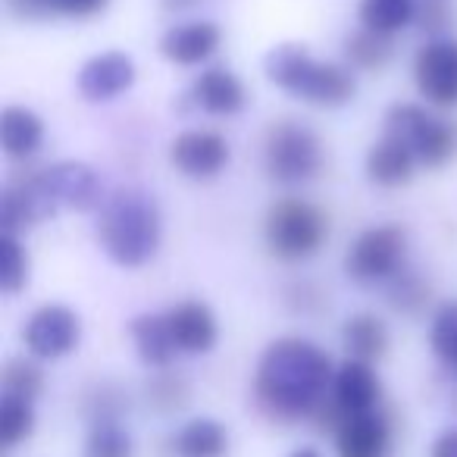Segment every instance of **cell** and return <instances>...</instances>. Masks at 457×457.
Segmentation results:
<instances>
[{
  "label": "cell",
  "mask_w": 457,
  "mask_h": 457,
  "mask_svg": "<svg viewBox=\"0 0 457 457\" xmlns=\"http://www.w3.org/2000/svg\"><path fill=\"white\" fill-rule=\"evenodd\" d=\"M126 411V395L110 382H101L88 392L85 398V413L91 417V423H107V420H120V413Z\"/></svg>",
  "instance_id": "cell-33"
},
{
  "label": "cell",
  "mask_w": 457,
  "mask_h": 457,
  "mask_svg": "<svg viewBox=\"0 0 457 457\" xmlns=\"http://www.w3.org/2000/svg\"><path fill=\"white\" fill-rule=\"evenodd\" d=\"M413 82L429 107H457V38H432L413 57Z\"/></svg>",
  "instance_id": "cell-8"
},
{
  "label": "cell",
  "mask_w": 457,
  "mask_h": 457,
  "mask_svg": "<svg viewBox=\"0 0 457 457\" xmlns=\"http://www.w3.org/2000/svg\"><path fill=\"white\" fill-rule=\"evenodd\" d=\"M0 141L10 160H29L45 145V120L29 107H7L0 113Z\"/></svg>",
  "instance_id": "cell-21"
},
{
  "label": "cell",
  "mask_w": 457,
  "mask_h": 457,
  "mask_svg": "<svg viewBox=\"0 0 457 457\" xmlns=\"http://www.w3.org/2000/svg\"><path fill=\"white\" fill-rule=\"evenodd\" d=\"M135 60L122 51H107L91 57L88 63L79 70V91L85 101L104 104L116 101L120 95H126L135 85Z\"/></svg>",
  "instance_id": "cell-13"
},
{
  "label": "cell",
  "mask_w": 457,
  "mask_h": 457,
  "mask_svg": "<svg viewBox=\"0 0 457 457\" xmlns=\"http://www.w3.org/2000/svg\"><path fill=\"white\" fill-rule=\"evenodd\" d=\"M407 254V232L395 222L363 228L345 254V276L357 286H379L401 273Z\"/></svg>",
  "instance_id": "cell-7"
},
{
  "label": "cell",
  "mask_w": 457,
  "mask_h": 457,
  "mask_svg": "<svg viewBox=\"0 0 457 457\" xmlns=\"http://www.w3.org/2000/svg\"><path fill=\"white\" fill-rule=\"evenodd\" d=\"M417 20L413 0H361V26L379 35H398Z\"/></svg>",
  "instance_id": "cell-24"
},
{
  "label": "cell",
  "mask_w": 457,
  "mask_h": 457,
  "mask_svg": "<svg viewBox=\"0 0 457 457\" xmlns=\"http://www.w3.org/2000/svg\"><path fill=\"white\" fill-rule=\"evenodd\" d=\"M429 348L445 370L457 373V301H445L432 313L429 323Z\"/></svg>",
  "instance_id": "cell-26"
},
{
  "label": "cell",
  "mask_w": 457,
  "mask_h": 457,
  "mask_svg": "<svg viewBox=\"0 0 457 457\" xmlns=\"http://www.w3.org/2000/svg\"><path fill=\"white\" fill-rule=\"evenodd\" d=\"M342 345L351 361L376 363L388 351V329L376 313H354L342 326Z\"/></svg>",
  "instance_id": "cell-23"
},
{
  "label": "cell",
  "mask_w": 457,
  "mask_h": 457,
  "mask_svg": "<svg viewBox=\"0 0 457 457\" xmlns=\"http://www.w3.org/2000/svg\"><path fill=\"white\" fill-rule=\"evenodd\" d=\"M222 32L216 22H185V26H172L160 38V54L176 66H201L220 51Z\"/></svg>",
  "instance_id": "cell-17"
},
{
  "label": "cell",
  "mask_w": 457,
  "mask_h": 457,
  "mask_svg": "<svg viewBox=\"0 0 457 457\" xmlns=\"http://www.w3.org/2000/svg\"><path fill=\"white\" fill-rule=\"evenodd\" d=\"M82 338V320L66 304H45L29 317L22 329L26 351L35 361H60L72 354Z\"/></svg>",
  "instance_id": "cell-9"
},
{
  "label": "cell",
  "mask_w": 457,
  "mask_h": 457,
  "mask_svg": "<svg viewBox=\"0 0 457 457\" xmlns=\"http://www.w3.org/2000/svg\"><path fill=\"white\" fill-rule=\"evenodd\" d=\"M417 20L426 32H432L436 38H445V32L454 26L457 10L451 0H423V7H417Z\"/></svg>",
  "instance_id": "cell-34"
},
{
  "label": "cell",
  "mask_w": 457,
  "mask_h": 457,
  "mask_svg": "<svg viewBox=\"0 0 457 457\" xmlns=\"http://www.w3.org/2000/svg\"><path fill=\"white\" fill-rule=\"evenodd\" d=\"M45 182L51 188L54 201L60 207H70L76 213H91V210L104 207V182L95 172V166H88L85 160H60V163L47 166Z\"/></svg>",
  "instance_id": "cell-12"
},
{
  "label": "cell",
  "mask_w": 457,
  "mask_h": 457,
  "mask_svg": "<svg viewBox=\"0 0 457 457\" xmlns=\"http://www.w3.org/2000/svg\"><path fill=\"white\" fill-rule=\"evenodd\" d=\"M338 457H392V426L382 411L354 413L336 429Z\"/></svg>",
  "instance_id": "cell-14"
},
{
  "label": "cell",
  "mask_w": 457,
  "mask_h": 457,
  "mask_svg": "<svg viewBox=\"0 0 457 457\" xmlns=\"http://www.w3.org/2000/svg\"><path fill=\"white\" fill-rule=\"evenodd\" d=\"M166 10H188V7H195L197 0H160Z\"/></svg>",
  "instance_id": "cell-38"
},
{
  "label": "cell",
  "mask_w": 457,
  "mask_h": 457,
  "mask_svg": "<svg viewBox=\"0 0 457 457\" xmlns=\"http://www.w3.org/2000/svg\"><path fill=\"white\" fill-rule=\"evenodd\" d=\"M129 336H132L135 354H138V361L145 367L166 370L172 363V357L179 354L170 323H166V313H138L129 323Z\"/></svg>",
  "instance_id": "cell-20"
},
{
  "label": "cell",
  "mask_w": 457,
  "mask_h": 457,
  "mask_svg": "<svg viewBox=\"0 0 457 457\" xmlns=\"http://www.w3.org/2000/svg\"><path fill=\"white\" fill-rule=\"evenodd\" d=\"M4 4L16 20H47V16H54L45 0H4Z\"/></svg>",
  "instance_id": "cell-36"
},
{
  "label": "cell",
  "mask_w": 457,
  "mask_h": 457,
  "mask_svg": "<svg viewBox=\"0 0 457 457\" xmlns=\"http://www.w3.org/2000/svg\"><path fill=\"white\" fill-rule=\"evenodd\" d=\"M166 323H170L179 354H207V351L216 348L220 326H216L213 311L204 301H182V304L170 307Z\"/></svg>",
  "instance_id": "cell-16"
},
{
  "label": "cell",
  "mask_w": 457,
  "mask_h": 457,
  "mask_svg": "<svg viewBox=\"0 0 457 457\" xmlns=\"http://www.w3.org/2000/svg\"><path fill=\"white\" fill-rule=\"evenodd\" d=\"M345 57L354 70L379 72L382 66H388V60L395 57V41L388 35L370 32V29H357L345 38Z\"/></svg>",
  "instance_id": "cell-25"
},
{
  "label": "cell",
  "mask_w": 457,
  "mask_h": 457,
  "mask_svg": "<svg viewBox=\"0 0 457 457\" xmlns=\"http://www.w3.org/2000/svg\"><path fill=\"white\" fill-rule=\"evenodd\" d=\"M329 238V216L311 201L286 197L267 210L263 242L273 257L286 263H301L313 257Z\"/></svg>",
  "instance_id": "cell-4"
},
{
  "label": "cell",
  "mask_w": 457,
  "mask_h": 457,
  "mask_svg": "<svg viewBox=\"0 0 457 457\" xmlns=\"http://www.w3.org/2000/svg\"><path fill=\"white\" fill-rule=\"evenodd\" d=\"M228 160H232L228 141L210 129H185L170 145V163L185 179H197V182L216 179L228 166Z\"/></svg>",
  "instance_id": "cell-11"
},
{
  "label": "cell",
  "mask_w": 457,
  "mask_h": 457,
  "mask_svg": "<svg viewBox=\"0 0 457 457\" xmlns=\"http://www.w3.org/2000/svg\"><path fill=\"white\" fill-rule=\"evenodd\" d=\"M388 304H392L398 313L417 317V313L429 304V286H426L417 273L401 270L395 279H388Z\"/></svg>",
  "instance_id": "cell-31"
},
{
  "label": "cell",
  "mask_w": 457,
  "mask_h": 457,
  "mask_svg": "<svg viewBox=\"0 0 457 457\" xmlns=\"http://www.w3.org/2000/svg\"><path fill=\"white\" fill-rule=\"evenodd\" d=\"M60 204L54 201L51 188L45 182V172L32 176H16L4 185L0 197V222H4V236H20L26 228L51 220Z\"/></svg>",
  "instance_id": "cell-10"
},
{
  "label": "cell",
  "mask_w": 457,
  "mask_h": 457,
  "mask_svg": "<svg viewBox=\"0 0 457 457\" xmlns=\"http://www.w3.org/2000/svg\"><path fill=\"white\" fill-rule=\"evenodd\" d=\"M163 216L151 191L138 185L116 188L97 216V245L116 267H145L160 248Z\"/></svg>",
  "instance_id": "cell-2"
},
{
  "label": "cell",
  "mask_w": 457,
  "mask_h": 457,
  "mask_svg": "<svg viewBox=\"0 0 457 457\" xmlns=\"http://www.w3.org/2000/svg\"><path fill=\"white\" fill-rule=\"evenodd\" d=\"M0 248H4V263H0V288L4 295H20L29 286V254L22 248L20 236H4L0 238Z\"/></svg>",
  "instance_id": "cell-30"
},
{
  "label": "cell",
  "mask_w": 457,
  "mask_h": 457,
  "mask_svg": "<svg viewBox=\"0 0 457 457\" xmlns=\"http://www.w3.org/2000/svg\"><path fill=\"white\" fill-rule=\"evenodd\" d=\"M420 160L413 157V151L398 138H382L376 141L367 151V160H363V170H367V179L379 188H401L413 179V170H417Z\"/></svg>",
  "instance_id": "cell-19"
},
{
  "label": "cell",
  "mask_w": 457,
  "mask_h": 457,
  "mask_svg": "<svg viewBox=\"0 0 457 457\" xmlns=\"http://www.w3.org/2000/svg\"><path fill=\"white\" fill-rule=\"evenodd\" d=\"M332 401L338 404V411L345 417H354V413H370L379 411L382 401V382L376 376L373 363L363 361H345L336 370V379H332Z\"/></svg>",
  "instance_id": "cell-15"
},
{
  "label": "cell",
  "mask_w": 457,
  "mask_h": 457,
  "mask_svg": "<svg viewBox=\"0 0 457 457\" xmlns=\"http://www.w3.org/2000/svg\"><path fill=\"white\" fill-rule=\"evenodd\" d=\"M288 457H323V454H320L317 448H298V451H292Z\"/></svg>",
  "instance_id": "cell-39"
},
{
  "label": "cell",
  "mask_w": 457,
  "mask_h": 457,
  "mask_svg": "<svg viewBox=\"0 0 457 457\" xmlns=\"http://www.w3.org/2000/svg\"><path fill=\"white\" fill-rule=\"evenodd\" d=\"M188 382L176 373H157L147 382V404L157 413H172L182 411L188 404Z\"/></svg>",
  "instance_id": "cell-32"
},
{
  "label": "cell",
  "mask_w": 457,
  "mask_h": 457,
  "mask_svg": "<svg viewBox=\"0 0 457 457\" xmlns=\"http://www.w3.org/2000/svg\"><path fill=\"white\" fill-rule=\"evenodd\" d=\"M135 442L132 432L120 426V420H107V423H91L88 436H85V457H132Z\"/></svg>",
  "instance_id": "cell-27"
},
{
  "label": "cell",
  "mask_w": 457,
  "mask_h": 457,
  "mask_svg": "<svg viewBox=\"0 0 457 457\" xmlns=\"http://www.w3.org/2000/svg\"><path fill=\"white\" fill-rule=\"evenodd\" d=\"M191 101L210 116H236L248 104V91L236 72H228L226 66H210L191 85Z\"/></svg>",
  "instance_id": "cell-18"
},
{
  "label": "cell",
  "mask_w": 457,
  "mask_h": 457,
  "mask_svg": "<svg viewBox=\"0 0 457 457\" xmlns=\"http://www.w3.org/2000/svg\"><path fill=\"white\" fill-rule=\"evenodd\" d=\"M35 432V407L26 398L4 395L0 398V442L4 448H16Z\"/></svg>",
  "instance_id": "cell-28"
},
{
  "label": "cell",
  "mask_w": 457,
  "mask_h": 457,
  "mask_svg": "<svg viewBox=\"0 0 457 457\" xmlns=\"http://www.w3.org/2000/svg\"><path fill=\"white\" fill-rule=\"evenodd\" d=\"M176 457H226L228 429L213 417H195L172 436Z\"/></svg>",
  "instance_id": "cell-22"
},
{
  "label": "cell",
  "mask_w": 457,
  "mask_h": 457,
  "mask_svg": "<svg viewBox=\"0 0 457 457\" xmlns=\"http://www.w3.org/2000/svg\"><path fill=\"white\" fill-rule=\"evenodd\" d=\"M263 72L276 88L323 110L345 107L357 95V79L348 66L313 60L304 45H276L263 57Z\"/></svg>",
  "instance_id": "cell-3"
},
{
  "label": "cell",
  "mask_w": 457,
  "mask_h": 457,
  "mask_svg": "<svg viewBox=\"0 0 457 457\" xmlns=\"http://www.w3.org/2000/svg\"><path fill=\"white\" fill-rule=\"evenodd\" d=\"M45 4L54 16H76V20H85V16L101 13L110 0H45Z\"/></svg>",
  "instance_id": "cell-35"
},
{
  "label": "cell",
  "mask_w": 457,
  "mask_h": 457,
  "mask_svg": "<svg viewBox=\"0 0 457 457\" xmlns=\"http://www.w3.org/2000/svg\"><path fill=\"white\" fill-rule=\"evenodd\" d=\"M263 170L279 185H304L323 170V141L298 120H279L263 138Z\"/></svg>",
  "instance_id": "cell-5"
},
{
  "label": "cell",
  "mask_w": 457,
  "mask_h": 457,
  "mask_svg": "<svg viewBox=\"0 0 457 457\" xmlns=\"http://www.w3.org/2000/svg\"><path fill=\"white\" fill-rule=\"evenodd\" d=\"M336 367L320 345L301 336L276 338L263 348L254 373V401L270 420L295 423L313 417L332 392Z\"/></svg>",
  "instance_id": "cell-1"
},
{
  "label": "cell",
  "mask_w": 457,
  "mask_h": 457,
  "mask_svg": "<svg viewBox=\"0 0 457 457\" xmlns=\"http://www.w3.org/2000/svg\"><path fill=\"white\" fill-rule=\"evenodd\" d=\"M429 457H457V429H445L429 445Z\"/></svg>",
  "instance_id": "cell-37"
},
{
  "label": "cell",
  "mask_w": 457,
  "mask_h": 457,
  "mask_svg": "<svg viewBox=\"0 0 457 457\" xmlns=\"http://www.w3.org/2000/svg\"><path fill=\"white\" fill-rule=\"evenodd\" d=\"M4 395H13V398H26L35 401L41 392H45V373L35 361H26V357H10L4 363Z\"/></svg>",
  "instance_id": "cell-29"
},
{
  "label": "cell",
  "mask_w": 457,
  "mask_h": 457,
  "mask_svg": "<svg viewBox=\"0 0 457 457\" xmlns=\"http://www.w3.org/2000/svg\"><path fill=\"white\" fill-rule=\"evenodd\" d=\"M386 135L404 141L413 157L432 170L457 157V122L420 104H392L386 113Z\"/></svg>",
  "instance_id": "cell-6"
}]
</instances>
